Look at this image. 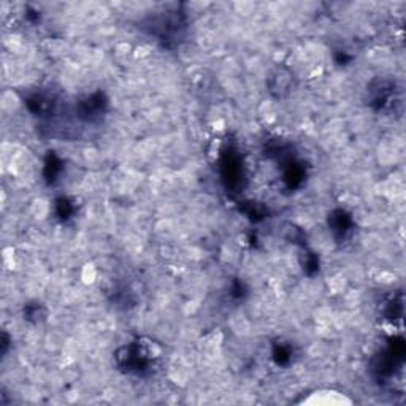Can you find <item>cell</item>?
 Segmentation results:
<instances>
[{"label": "cell", "mask_w": 406, "mask_h": 406, "mask_svg": "<svg viewBox=\"0 0 406 406\" xmlns=\"http://www.w3.org/2000/svg\"><path fill=\"white\" fill-rule=\"evenodd\" d=\"M329 287H330V290L333 292V294H340V292H343V290L346 289V280H344V276L337 275V276L330 278Z\"/></svg>", "instance_id": "5"}, {"label": "cell", "mask_w": 406, "mask_h": 406, "mask_svg": "<svg viewBox=\"0 0 406 406\" xmlns=\"http://www.w3.org/2000/svg\"><path fill=\"white\" fill-rule=\"evenodd\" d=\"M352 398H349L346 394L335 389H319L308 394L300 402V405L310 406H349L352 405Z\"/></svg>", "instance_id": "1"}, {"label": "cell", "mask_w": 406, "mask_h": 406, "mask_svg": "<svg viewBox=\"0 0 406 406\" xmlns=\"http://www.w3.org/2000/svg\"><path fill=\"white\" fill-rule=\"evenodd\" d=\"M21 105V98L13 89H5L2 94H0V108L3 113L10 115V113H15Z\"/></svg>", "instance_id": "2"}, {"label": "cell", "mask_w": 406, "mask_h": 406, "mask_svg": "<svg viewBox=\"0 0 406 406\" xmlns=\"http://www.w3.org/2000/svg\"><path fill=\"white\" fill-rule=\"evenodd\" d=\"M80 276H81L83 284L91 286V284H94L95 280H97V267L94 265V263H84Z\"/></svg>", "instance_id": "4"}, {"label": "cell", "mask_w": 406, "mask_h": 406, "mask_svg": "<svg viewBox=\"0 0 406 406\" xmlns=\"http://www.w3.org/2000/svg\"><path fill=\"white\" fill-rule=\"evenodd\" d=\"M233 6L240 15L241 13H243V15H249V13H252V10H254L252 2H237V3H233Z\"/></svg>", "instance_id": "6"}, {"label": "cell", "mask_w": 406, "mask_h": 406, "mask_svg": "<svg viewBox=\"0 0 406 406\" xmlns=\"http://www.w3.org/2000/svg\"><path fill=\"white\" fill-rule=\"evenodd\" d=\"M13 254H15L13 248H5L3 249V262L6 263V265H13Z\"/></svg>", "instance_id": "7"}, {"label": "cell", "mask_w": 406, "mask_h": 406, "mask_svg": "<svg viewBox=\"0 0 406 406\" xmlns=\"http://www.w3.org/2000/svg\"><path fill=\"white\" fill-rule=\"evenodd\" d=\"M49 213V203L45 200V198H35L31 205V215L35 218V219H45Z\"/></svg>", "instance_id": "3"}]
</instances>
